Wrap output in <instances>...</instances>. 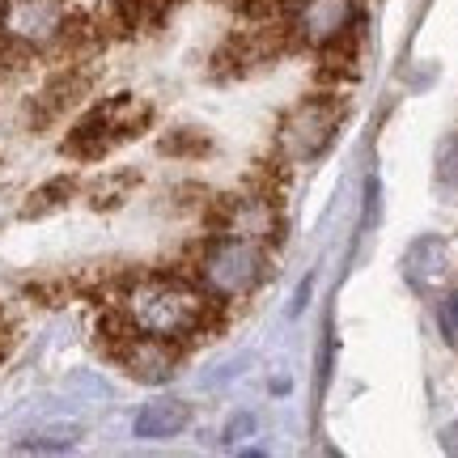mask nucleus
I'll return each instance as SVG.
<instances>
[{
    "mask_svg": "<svg viewBox=\"0 0 458 458\" xmlns=\"http://www.w3.org/2000/svg\"><path fill=\"white\" fill-rule=\"evenodd\" d=\"M360 30H365V26H352V30L335 34L331 43L318 47V68H314V77L327 85V89H335V94L352 89L360 77Z\"/></svg>",
    "mask_w": 458,
    "mask_h": 458,
    "instance_id": "obj_4",
    "label": "nucleus"
},
{
    "mask_svg": "<svg viewBox=\"0 0 458 458\" xmlns=\"http://www.w3.org/2000/svg\"><path fill=\"white\" fill-rule=\"evenodd\" d=\"M157 153L162 157H208L213 153V140L208 136H199V131H165L157 136Z\"/></svg>",
    "mask_w": 458,
    "mask_h": 458,
    "instance_id": "obj_6",
    "label": "nucleus"
},
{
    "mask_svg": "<svg viewBox=\"0 0 458 458\" xmlns=\"http://www.w3.org/2000/svg\"><path fill=\"white\" fill-rule=\"evenodd\" d=\"M187 425H191V408L179 403V399H162V403H148L136 416V437L162 442V437H179Z\"/></svg>",
    "mask_w": 458,
    "mask_h": 458,
    "instance_id": "obj_5",
    "label": "nucleus"
},
{
    "mask_svg": "<svg viewBox=\"0 0 458 458\" xmlns=\"http://www.w3.org/2000/svg\"><path fill=\"white\" fill-rule=\"evenodd\" d=\"M182 263L208 293H216L229 306L250 297L263 280V246L238 238V233H225V229L199 233Z\"/></svg>",
    "mask_w": 458,
    "mask_h": 458,
    "instance_id": "obj_2",
    "label": "nucleus"
},
{
    "mask_svg": "<svg viewBox=\"0 0 458 458\" xmlns=\"http://www.w3.org/2000/svg\"><path fill=\"white\" fill-rule=\"evenodd\" d=\"M153 102L140 98V94H102V98H89L77 106L72 123L60 131V157L72 165H102L111 162V153H119L123 145L140 140L148 128H153Z\"/></svg>",
    "mask_w": 458,
    "mask_h": 458,
    "instance_id": "obj_1",
    "label": "nucleus"
},
{
    "mask_svg": "<svg viewBox=\"0 0 458 458\" xmlns=\"http://www.w3.org/2000/svg\"><path fill=\"white\" fill-rule=\"evenodd\" d=\"M340 123H344V94H335V89L310 94V98H301L293 111L280 119L276 148H272V153H276L284 165L314 162V157L331 145V136L340 131Z\"/></svg>",
    "mask_w": 458,
    "mask_h": 458,
    "instance_id": "obj_3",
    "label": "nucleus"
},
{
    "mask_svg": "<svg viewBox=\"0 0 458 458\" xmlns=\"http://www.w3.org/2000/svg\"><path fill=\"white\" fill-rule=\"evenodd\" d=\"M445 323H450V331L458 335V293L450 297V301H445Z\"/></svg>",
    "mask_w": 458,
    "mask_h": 458,
    "instance_id": "obj_7",
    "label": "nucleus"
}]
</instances>
